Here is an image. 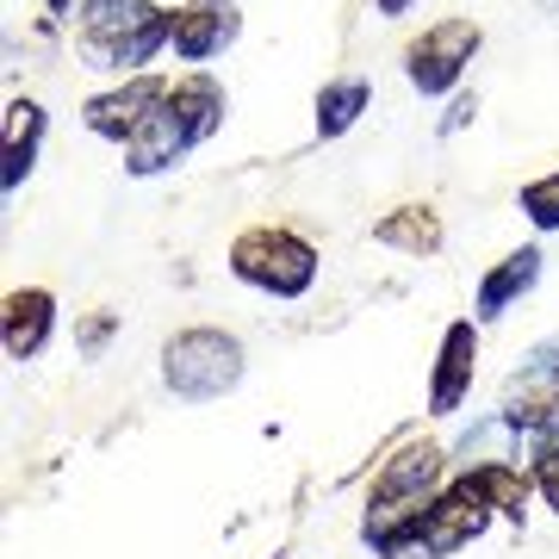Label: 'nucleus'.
Here are the masks:
<instances>
[{
	"instance_id": "1",
	"label": "nucleus",
	"mask_w": 559,
	"mask_h": 559,
	"mask_svg": "<svg viewBox=\"0 0 559 559\" xmlns=\"http://www.w3.org/2000/svg\"><path fill=\"white\" fill-rule=\"evenodd\" d=\"M175 44V13L156 0H81V57L87 69H143Z\"/></svg>"
},
{
	"instance_id": "2",
	"label": "nucleus",
	"mask_w": 559,
	"mask_h": 559,
	"mask_svg": "<svg viewBox=\"0 0 559 559\" xmlns=\"http://www.w3.org/2000/svg\"><path fill=\"white\" fill-rule=\"evenodd\" d=\"M491 503H485V491L473 485V473H460L454 485H441L436 498H429V510H417V516L404 522L399 535H385L373 554L380 559H448L460 554V547H473V540L491 528Z\"/></svg>"
},
{
	"instance_id": "3",
	"label": "nucleus",
	"mask_w": 559,
	"mask_h": 559,
	"mask_svg": "<svg viewBox=\"0 0 559 559\" xmlns=\"http://www.w3.org/2000/svg\"><path fill=\"white\" fill-rule=\"evenodd\" d=\"M441 466H448V454H441L436 441H399L392 460H385L380 473H373V485H367L360 540H367V547H380V540L399 535L417 510H429V498L441 491Z\"/></svg>"
},
{
	"instance_id": "4",
	"label": "nucleus",
	"mask_w": 559,
	"mask_h": 559,
	"mask_svg": "<svg viewBox=\"0 0 559 559\" xmlns=\"http://www.w3.org/2000/svg\"><path fill=\"white\" fill-rule=\"evenodd\" d=\"M230 274L242 286L267 293V299H305L311 280H318V249L286 224H249L230 242Z\"/></svg>"
},
{
	"instance_id": "5",
	"label": "nucleus",
	"mask_w": 559,
	"mask_h": 559,
	"mask_svg": "<svg viewBox=\"0 0 559 559\" xmlns=\"http://www.w3.org/2000/svg\"><path fill=\"white\" fill-rule=\"evenodd\" d=\"M162 385L180 404L230 399L242 385V342L230 330H180L162 348Z\"/></svg>"
},
{
	"instance_id": "6",
	"label": "nucleus",
	"mask_w": 559,
	"mask_h": 559,
	"mask_svg": "<svg viewBox=\"0 0 559 559\" xmlns=\"http://www.w3.org/2000/svg\"><path fill=\"white\" fill-rule=\"evenodd\" d=\"M485 32L473 20H441L429 25L423 38H411V50H404V81L417 87L423 100H441V94H454L460 75H466V62L479 57Z\"/></svg>"
},
{
	"instance_id": "7",
	"label": "nucleus",
	"mask_w": 559,
	"mask_h": 559,
	"mask_svg": "<svg viewBox=\"0 0 559 559\" xmlns=\"http://www.w3.org/2000/svg\"><path fill=\"white\" fill-rule=\"evenodd\" d=\"M498 423L516 429V436H535L547 423H559V336H547L540 348H528L510 385H503V404H498Z\"/></svg>"
},
{
	"instance_id": "8",
	"label": "nucleus",
	"mask_w": 559,
	"mask_h": 559,
	"mask_svg": "<svg viewBox=\"0 0 559 559\" xmlns=\"http://www.w3.org/2000/svg\"><path fill=\"white\" fill-rule=\"evenodd\" d=\"M168 87L175 81H162V75H131V81H119V87H106V94H94V100L81 106V124L106 143H131L143 131V119L168 100Z\"/></svg>"
},
{
	"instance_id": "9",
	"label": "nucleus",
	"mask_w": 559,
	"mask_h": 559,
	"mask_svg": "<svg viewBox=\"0 0 559 559\" xmlns=\"http://www.w3.org/2000/svg\"><path fill=\"white\" fill-rule=\"evenodd\" d=\"M479 373V323L460 318L441 330V355H436V380H429V417H454Z\"/></svg>"
},
{
	"instance_id": "10",
	"label": "nucleus",
	"mask_w": 559,
	"mask_h": 559,
	"mask_svg": "<svg viewBox=\"0 0 559 559\" xmlns=\"http://www.w3.org/2000/svg\"><path fill=\"white\" fill-rule=\"evenodd\" d=\"M237 32H242L237 0H187L175 13V44H168V50H175L180 62H212L237 44Z\"/></svg>"
},
{
	"instance_id": "11",
	"label": "nucleus",
	"mask_w": 559,
	"mask_h": 559,
	"mask_svg": "<svg viewBox=\"0 0 559 559\" xmlns=\"http://www.w3.org/2000/svg\"><path fill=\"white\" fill-rule=\"evenodd\" d=\"M44 124H50V112L38 100H7V124H0V187L7 193H20L38 168Z\"/></svg>"
},
{
	"instance_id": "12",
	"label": "nucleus",
	"mask_w": 559,
	"mask_h": 559,
	"mask_svg": "<svg viewBox=\"0 0 559 559\" xmlns=\"http://www.w3.org/2000/svg\"><path fill=\"white\" fill-rule=\"evenodd\" d=\"M50 330H57V299L44 286L7 293V305H0V348H7V360H32L50 342Z\"/></svg>"
},
{
	"instance_id": "13",
	"label": "nucleus",
	"mask_w": 559,
	"mask_h": 559,
	"mask_svg": "<svg viewBox=\"0 0 559 559\" xmlns=\"http://www.w3.org/2000/svg\"><path fill=\"white\" fill-rule=\"evenodd\" d=\"M540 249H516V255H503L491 274L479 280V299H473V318L479 323H498L510 305L522 299V293H535V280H540Z\"/></svg>"
},
{
	"instance_id": "14",
	"label": "nucleus",
	"mask_w": 559,
	"mask_h": 559,
	"mask_svg": "<svg viewBox=\"0 0 559 559\" xmlns=\"http://www.w3.org/2000/svg\"><path fill=\"white\" fill-rule=\"evenodd\" d=\"M168 106H175L180 131L193 138V150H200L205 138H218V124H224V87L212 75H180L175 87H168Z\"/></svg>"
},
{
	"instance_id": "15",
	"label": "nucleus",
	"mask_w": 559,
	"mask_h": 559,
	"mask_svg": "<svg viewBox=\"0 0 559 559\" xmlns=\"http://www.w3.org/2000/svg\"><path fill=\"white\" fill-rule=\"evenodd\" d=\"M373 242H380V249H399V255H436L441 249V212L436 205H392V212L373 224Z\"/></svg>"
},
{
	"instance_id": "16",
	"label": "nucleus",
	"mask_w": 559,
	"mask_h": 559,
	"mask_svg": "<svg viewBox=\"0 0 559 559\" xmlns=\"http://www.w3.org/2000/svg\"><path fill=\"white\" fill-rule=\"evenodd\" d=\"M373 106V81L367 75H336V81H323L318 87V138H348L360 124V112Z\"/></svg>"
},
{
	"instance_id": "17",
	"label": "nucleus",
	"mask_w": 559,
	"mask_h": 559,
	"mask_svg": "<svg viewBox=\"0 0 559 559\" xmlns=\"http://www.w3.org/2000/svg\"><path fill=\"white\" fill-rule=\"evenodd\" d=\"M466 473H473V485L485 491V503H491L503 522H522V516H528V491H535V485H528V473L503 466V460H485V466H466Z\"/></svg>"
},
{
	"instance_id": "18",
	"label": "nucleus",
	"mask_w": 559,
	"mask_h": 559,
	"mask_svg": "<svg viewBox=\"0 0 559 559\" xmlns=\"http://www.w3.org/2000/svg\"><path fill=\"white\" fill-rule=\"evenodd\" d=\"M522 460H528V485H535L540 498H547V510L559 516V423L535 429L528 448H522Z\"/></svg>"
},
{
	"instance_id": "19",
	"label": "nucleus",
	"mask_w": 559,
	"mask_h": 559,
	"mask_svg": "<svg viewBox=\"0 0 559 559\" xmlns=\"http://www.w3.org/2000/svg\"><path fill=\"white\" fill-rule=\"evenodd\" d=\"M516 205H522V218L535 224V230H559V168L540 175V180H528V187L516 193Z\"/></svg>"
},
{
	"instance_id": "20",
	"label": "nucleus",
	"mask_w": 559,
	"mask_h": 559,
	"mask_svg": "<svg viewBox=\"0 0 559 559\" xmlns=\"http://www.w3.org/2000/svg\"><path fill=\"white\" fill-rule=\"evenodd\" d=\"M112 330H119V318H112V311L87 318V323H81V355H100L106 342H112Z\"/></svg>"
},
{
	"instance_id": "21",
	"label": "nucleus",
	"mask_w": 559,
	"mask_h": 559,
	"mask_svg": "<svg viewBox=\"0 0 559 559\" xmlns=\"http://www.w3.org/2000/svg\"><path fill=\"white\" fill-rule=\"evenodd\" d=\"M50 7V20H81V0H44Z\"/></svg>"
},
{
	"instance_id": "22",
	"label": "nucleus",
	"mask_w": 559,
	"mask_h": 559,
	"mask_svg": "<svg viewBox=\"0 0 559 559\" xmlns=\"http://www.w3.org/2000/svg\"><path fill=\"white\" fill-rule=\"evenodd\" d=\"M373 7H380L385 20H399V13H411V7H417V0H373Z\"/></svg>"
},
{
	"instance_id": "23",
	"label": "nucleus",
	"mask_w": 559,
	"mask_h": 559,
	"mask_svg": "<svg viewBox=\"0 0 559 559\" xmlns=\"http://www.w3.org/2000/svg\"><path fill=\"white\" fill-rule=\"evenodd\" d=\"M274 559H286V554H274Z\"/></svg>"
}]
</instances>
